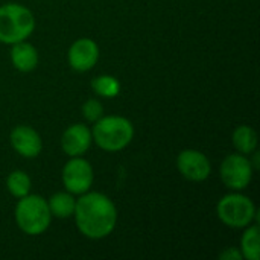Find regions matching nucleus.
Instances as JSON below:
<instances>
[{"instance_id":"1","label":"nucleus","mask_w":260,"mask_h":260,"mask_svg":"<svg viewBox=\"0 0 260 260\" xmlns=\"http://www.w3.org/2000/svg\"><path fill=\"white\" fill-rule=\"evenodd\" d=\"M73 216L78 230L93 241L110 236L117 224L116 204L101 192L88 190L79 195Z\"/></svg>"},{"instance_id":"2","label":"nucleus","mask_w":260,"mask_h":260,"mask_svg":"<svg viewBox=\"0 0 260 260\" xmlns=\"http://www.w3.org/2000/svg\"><path fill=\"white\" fill-rule=\"evenodd\" d=\"M93 142L105 152H119L134 139V125L123 116H102L91 128Z\"/></svg>"},{"instance_id":"3","label":"nucleus","mask_w":260,"mask_h":260,"mask_svg":"<svg viewBox=\"0 0 260 260\" xmlns=\"http://www.w3.org/2000/svg\"><path fill=\"white\" fill-rule=\"evenodd\" d=\"M14 216L17 227L29 236L43 235L52 222V213L49 210L47 200L32 193L18 198Z\"/></svg>"},{"instance_id":"4","label":"nucleus","mask_w":260,"mask_h":260,"mask_svg":"<svg viewBox=\"0 0 260 260\" xmlns=\"http://www.w3.org/2000/svg\"><path fill=\"white\" fill-rule=\"evenodd\" d=\"M35 29L32 11L18 3L0 6V43L15 44L26 41Z\"/></svg>"},{"instance_id":"5","label":"nucleus","mask_w":260,"mask_h":260,"mask_svg":"<svg viewBox=\"0 0 260 260\" xmlns=\"http://www.w3.org/2000/svg\"><path fill=\"white\" fill-rule=\"evenodd\" d=\"M216 215L219 221L230 229H245L257 221L254 203L239 192L224 195L218 201Z\"/></svg>"},{"instance_id":"6","label":"nucleus","mask_w":260,"mask_h":260,"mask_svg":"<svg viewBox=\"0 0 260 260\" xmlns=\"http://www.w3.org/2000/svg\"><path fill=\"white\" fill-rule=\"evenodd\" d=\"M253 163L244 154H230L219 166L221 181L232 190L241 192L247 189L253 180Z\"/></svg>"},{"instance_id":"7","label":"nucleus","mask_w":260,"mask_h":260,"mask_svg":"<svg viewBox=\"0 0 260 260\" xmlns=\"http://www.w3.org/2000/svg\"><path fill=\"white\" fill-rule=\"evenodd\" d=\"M61 180L67 192L73 195H82L88 192L93 184V166L82 157H70L62 168Z\"/></svg>"},{"instance_id":"8","label":"nucleus","mask_w":260,"mask_h":260,"mask_svg":"<svg viewBox=\"0 0 260 260\" xmlns=\"http://www.w3.org/2000/svg\"><path fill=\"white\" fill-rule=\"evenodd\" d=\"M177 169L186 180L201 183L210 177L212 163L206 154L197 149H184L177 157Z\"/></svg>"},{"instance_id":"9","label":"nucleus","mask_w":260,"mask_h":260,"mask_svg":"<svg viewBox=\"0 0 260 260\" xmlns=\"http://www.w3.org/2000/svg\"><path fill=\"white\" fill-rule=\"evenodd\" d=\"M99 46L91 38H79L76 40L67 53V59L70 67L75 72H88L99 61Z\"/></svg>"},{"instance_id":"10","label":"nucleus","mask_w":260,"mask_h":260,"mask_svg":"<svg viewBox=\"0 0 260 260\" xmlns=\"http://www.w3.org/2000/svg\"><path fill=\"white\" fill-rule=\"evenodd\" d=\"M9 142L12 149L24 158H35L43 151L41 136L37 129L27 125H18L12 128L9 134Z\"/></svg>"},{"instance_id":"11","label":"nucleus","mask_w":260,"mask_h":260,"mask_svg":"<svg viewBox=\"0 0 260 260\" xmlns=\"http://www.w3.org/2000/svg\"><path fill=\"white\" fill-rule=\"evenodd\" d=\"M93 143L91 129L84 123L70 125L61 136V148L69 157H82Z\"/></svg>"},{"instance_id":"12","label":"nucleus","mask_w":260,"mask_h":260,"mask_svg":"<svg viewBox=\"0 0 260 260\" xmlns=\"http://www.w3.org/2000/svg\"><path fill=\"white\" fill-rule=\"evenodd\" d=\"M11 62L12 66L23 73L32 72L40 61L38 50L26 41H20L15 44H11Z\"/></svg>"},{"instance_id":"13","label":"nucleus","mask_w":260,"mask_h":260,"mask_svg":"<svg viewBox=\"0 0 260 260\" xmlns=\"http://www.w3.org/2000/svg\"><path fill=\"white\" fill-rule=\"evenodd\" d=\"M47 206H49L52 216L59 218V219L70 218V216H73V212H75L76 198L73 193H70L67 190L66 192H56L47 200Z\"/></svg>"},{"instance_id":"14","label":"nucleus","mask_w":260,"mask_h":260,"mask_svg":"<svg viewBox=\"0 0 260 260\" xmlns=\"http://www.w3.org/2000/svg\"><path fill=\"white\" fill-rule=\"evenodd\" d=\"M232 142L239 154L250 155L257 148V133L248 125H239L233 131Z\"/></svg>"},{"instance_id":"15","label":"nucleus","mask_w":260,"mask_h":260,"mask_svg":"<svg viewBox=\"0 0 260 260\" xmlns=\"http://www.w3.org/2000/svg\"><path fill=\"white\" fill-rule=\"evenodd\" d=\"M259 225L250 224L245 227V232L241 239V253L242 257L248 260H259L260 257V242H259Z\"/></svg>"},{"instance_id":"16","label":"nucleus","mask_w":260,"mask_h":260,"mask_svg":"<svg viewBox=\"0 0 260 260\" xmlns=\"http://www.w3.org/2000/svg\"><path fill=\"white\" fill-rule=\"evenodd\" d=\"M90 87L98 96L105 98V99L119 96L120 88H122L120 81L113 75H101V76L93 78L90 82Z\"/></svg>"},{"instance_id":"17","label":"nucleus","mask_w":260,"mask_h":260,"mask_svg":"<svg viewBox=\"0 0 260 260\" xmlns=\"http://www.w3.org/2000/svg\"><path fill=\"white\" fill-rule=\"evenodd\" d=\"M32 181L24 171H12L6 177V189L14 198H23L30 192Z\"/></svg>"},{"instance_id":"18","label":"nucleus","mask_w":260,"mask_h":260,"mask_svg":"<svg viewBox=\"0 0 260 260\" xmlns=\"http://www.w3.org/2000/svg\"><path fill=\"white\" fill-rule=\"evenodd\" d=\"M82 116L87 122H96L104 116V105L98 99H88L82 105Z\"/></svg>"},{"instance_id":"19","label":"nucleus","mask_w":260,"mask_h":260,"mask_svg":"<svg viewBox=\"0 0 260 260\" xmlns=\"http://www.w3.org/2000/svg\"><path fill=\"white\" fill-rule=\"evenodd\" d=\"M219 259L222 260H242V253L241 250H236V248H227L225 251H222L219 254Z\"/></svg>"}]
</instances>
